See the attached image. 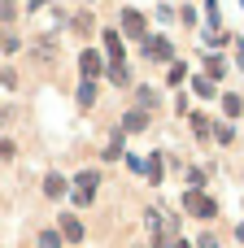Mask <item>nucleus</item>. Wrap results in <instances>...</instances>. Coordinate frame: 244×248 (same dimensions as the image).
Wrapping results in <instances>:
<instances>
[{"label":"nucleus","instance_id":"f257e3e1","mask_svg":"<svg viewBox=\"0 0 244 248\" xmlns=\"http://www.w3.org/2000/svg\"><path fill=\"white\" fill-rule=\"evenodd\" d=\"M144 231H148L153 240H162V235H179V214H166L162 205H153V209L144 214Z\"/></svg>","mask_w":244,"mask_h":248},{"label":"nucleus","instance_id":"f03ea898","mask_svg":"<svg viewBox=\"0 0 244 248\" xmlns=\"http://www.w3.org/2000/svg\"><path fill=\"white\" fill-rule=\"evenodd\" d=\"M183 209H188L192 218H201V222H214V218H218V201H214L210 192H192V187H188Z\"/></svg>","mask_w":244,"mask_h":248},{"label":"nucleus","instance_id":"7ed1b4c3","mask_svg":"<svg viewBox=\"0 0 244 248\" xmlns=\"http://www.w3.org/2000/svg\"><path fill=\"white\" fill-rule=\"evenodd\" d=\"M96 187H100V170H79L74 174V205H92Z\"/></svg>","mask_w":244,"mask_h":248},{"label":"nucleus","instance_id":"20e7f679","mask_svg":"<svg viewBox=\"0 0 244 248\" xmlns=\"http://www.w3.org/2000/svg\"><path fill=\"white\" fill-rule=\"evenodd\" d=\"M140 44H144V57H148V61H166V65L175 61V48H170L166 35H144Z\"/></svg>","mask_w":244,"mask_h":248},{"label":"nucleus","instance_id":"39448f33","mask_svg":"<svg viewBox=\"0 0 244 248\" xmlns=\"http://www.w3.org/2000/svg\"><path fill=\"white\" fill-rule=\"evenodd\" d=\"M79 70H83V78H87V83H96V78H100V74H105V57H100V52H92V48H87V52H83V57H79Z\"/></svg>","mask_w":244,"mask_h":248},{"label":"nucleus","instance_id":"423d86ee","mask_svg":"<svg viewBox=\"0 0 244 248\" xmlns=\"http://www.w3.org/2000/svg\"><path fill=\"white\" fill-rule=\"evenodd\" d=\"M148 22H144V13H135V9H122V31L131 35V39H144L148 31H144Z\"/></svg>","mask_w":244,"mask_h":248},{"label":"nucleus","instance_id":"0eeeda50","mask_svg":"<svg viewBox=\"0 0 244 248\" xmlns=\"http://www.w3.org/2000/svg\"><path fill=\"white\" fill-rule=\"evenodd\" d=\"M227 65H231V61H227L223 52H205V78L223 83V78H227Z\"/></svg>","mask_w":244,"mask_h":248},{"label":"nucleus","instance_id":"6e6552de","mask_svg":"<svg viewBox=\"0 0 244 248\" xmlns=\"http://www.w3.org/2000/svg\"><path fill=\"white\" fill-rule=\"evenodd\" d=\"M57 235H61V240H70V244H79V240H83V222H79V218H70V214H61Z\"/></svg>","mask_w":244,"mask_h":248},{"label":"nucleus","instance_id":"1a4fd4ad","mask_svg":"<svg viewBox=\"0 0 244 248\" xmlns=\"http://www.w3.org/2000/svg\"><path fill=\"white\" fill-rule=\"evenodd\" d=\"M148 126V113L144 109H127V118H122V135H135V131H144Z\"/></svg>","mask_w":244,"mask_h":248},{"label":"nucleus","instance_id":"9d476101","mask_svg":"<svg viewBox=\"0 0 244 248\" xmlns=\"http://www.w3.org/2000/svg\"><path fill=\"white\" fill-rule=\"evenodd\" d=\"M188 126H192V135H196V140H210L214 118H210V113H188Z\"/></svg>","mask_w":244,"mask_h":248},{"label":"nucleus","instance_id":"9b49d317","mask_svg":"<svg viewBox=\"0 0 244 248\" xmlns=\"http://www.w3.org/2000/svg\"><path fill=\"white\" fill-rule=\"evenodd\" d=\"M218 100H223V113H227V122H236V118L244 113V96H240V92H227V96H218Z\"/></svg>","mask_w":244,"mask_h":248},{"label":"nucleus","instance_id":"f8f14e48","mask_svg":"<svg viewBox=\"0 0 244 248\" xmlns=\"http://www.w3.org/2000/svg\"><path fill=\"white\" fill-rule=\"evenodd\" d=\"M192 92H196L201 100H218V83H214V78H205V74H201V78H192Z\"/></svg>","mask_w":244,"mask_h":248},{"label":"nucleus","instance_id":"ddd939ff","mask_svg":"<svg viewBox=\"0 0 244 248\" xmlns=\"http://www.w3.org/2000/svg\"><path fill=\"white\" fill-rule=\"evenodd\" d=\"M162 166H166V157H162V153H153V157L144 161V179H148V183H162V174H166Z\"/></svg>","mask_w":244,"mask_h":248},{"label":"nucleus","instance_id":"4468645a","mask_svg":"<svg viewBox=\"0 0 244 248\" xmlns=\"http://www.w3.org/2000/svg\"><path fill=\"white\" fill-rule=\"evenodd\" d=\"M210 170H214V166H192V170H188V187H192V192H205Z\"/></svg>","mask_w":244,"mask_h":248},{"label":"nucleus","instance_id":"2eb2a0df","mask_svg":"<svg viewBox=\"0 0 244 248\" xmlns=\"http://www.w3.org/2000/svg\"><path fill=\"white\" fill-rule=\"evenodd\" d=\"M210 140H218V144L227 148V144H236V126H231V122H214V131H210Z\"/></svg>","mask_w":244,"mask_h":248},{"label":"nucleus","instance_id":"dca6fc26","mask_svg":"<svg viewBox=\"0 0 244 248\" xmlns=\"http://www.w3.org/2000/svg\"><path fill=\"white\" fill-rule=\"evenodd\" d=\"M109 83H118V87H127V83H131V70H127V61H109Z\"/></svg>","mask_w":244,"mask_h":248},{"label":"nucleus","instance_id":"f3484780","mask_svg":"<svg viewBox=\"0 0 244 248\" xmlns=\"http://www.w3.org/2000/svg\"><path fill=\"white\" fill-rule=\"evenodd\" d=\"M44 196H52V201L65 196V174H48V179H44Z\"/></svg>","mask_w":244,"mask_h":248},{"label":"nucleus","instance_id":"a211bd4d","mask_svg":"<svg viewBox=\"0 0 244 248\" xmlns=\"http://www.w3.org/2000/svg\"><path fill=\"white\" fill-rule=\"evenodd\" d=\"M105 52H109V61H122V39H118V31H105Z\"/></svg>","mask_w":244,"mask_h":248},{"label":"nucleus","instance_id":"6ab92c4d","mask_svg":"<svg viewBox=\"0 0 244 248\" xmlns=\"http://www.w3.org/2000/svg\"><path fill=\"white\" fill-rule=\"evenodd\" d=\"M166 83H170V87L188 83V65H183V61H170V70H166Z\"/></svg>","mask_w":244,"mask_h":248},{"label":"nucleus","instance_id":"aec40b11","mask_svg":"<svg viewBox=\"0 0 244 248\" xmlns=\"http://www.w3.org/2000/svg\"><path fill=\"white\" fill-rule=\"evenodd\" d=\"M70 26H74V35H92V13H74Z\"/></svg>","mask_w":244,"mask_h":248},{"label":"nucleus","instance_id":"412c9836","mask_svg":"<svg viewBox=\"0 0 244 248\" xmlns=\"http://www.w3.org/2000/svg\"><path fill=\"white\" fill-rule=\"evenodd\" d=\"M79 105H83V109H92V105H96V83H87V78H83V87H79Z\"/></svg>","mask_w":244,"mask_h":248},{"label":"nucleus","instance_id":"4be33fe9","mask_svg":"<svg viewBox=\"0 0 244 248\" xmlns=\"http://www.w3.org/2000/svg\"><path fill=\"white\" fill-rule=\"evenodd\" d=\"M135 100H140L135 109H144V113H148V109L157 105V92H153V87H140V92H135Z\"/></svg>","mask_w":244,"mask_h":248},{"label":"nucleus","instance_id":"5701e85b","mask_svg":"<svg viewBox=\"0 0 244 248\" xmlns=\"http://www.w3.org/2000/svg\"><path fill=\"white\" fill-rule=\"evenodd\" d=\"M114 157H122V131L109 135V144H105V161H114Z\"/></svg>","mask_w":244,"mask_h":248},{"label":"nucleus","instance_id":"b1692460","mask_svg":"<svg viewBox=\"0 0 244 248\" xmlns=\"http://www.w3.org/2000/svg\"><path fill=\"white\" fill-rule=\"evenodd\" d=\"M196 248H223V244H218L214 231H201V235H196Z\"/></svg>","mask_w":244,"mask_h":248},{"label":"nucleus","instance_id":"393cba45","mask_svg":"<svg viewBox=\"0 0 244 248\" xmlns=\"http://www.w3.org/2000/svg\"><path fill=\"white\" fill-rule=\"evenodd\" d=\"M39 248H61V235H57V231H44V235H39Z\"/></svg>","mask_w":244,"mask_h":248},{"label":"nucleus","instance_id":"a878e982","mask_svg":"<svg viewBox=\"0 0 244 248\" xmlns=\"http://www.w3.org/2000/svg\"><path fill=\"white\" fill-rule=\"evenodd\" d=\"M13 48H17V39L13 35H0V52H13Z\"/></svg>","mask_w":244,"mask_h":248},{"label":"nucleus","instance_id":"bb28decb","mask_svg":"<svg viewBox=\"0 0 244 248\" xmlns=\"http://www.w3.org/2000/svg\"><path fill=\"white\" fill-rule=\"evenodd\" d=\"M231 44H236V61L244 65V39H231Z\"/></svg>","mask_w":244,"mask_h":248},{"label":"nucleus","instance_id":"cd10ccee","mask_svg":"<svg viewBox=\"0 0 244 248\" xmlns=\"http://www.w3.org/2000/svg\"><path fill=\"white\" fill-rule=\"evenodd\" d=\"M44 4H48V0H26V9H31V13H35V9H44Z\"/></svg>","mask_w":244,"mask_h":248},{"label":"nucleus","instance_id":"c85d7f7f","mask_svg":"<svg viewBox=\"0 0 244 248\" xmlns=\"http://www.w3.org/2000/svg\"><path fill=\"white\" fill-rule=\"evenodd\" d=\"M236 240H240V244H244V218H240V222H236Z\"/></svg>","mask_w":244,"mask_h":248},{"label":"nucleus","instance_id":"c756f323","mask_svg":"<svg viewBox=\"0 0 244 248\" xmlns=\"http://www.w3.org/2000/svg\"><path fill=\"white\" fill-rule=\"evenodd\" d=\"M175 248H192V244H188V240H175Z\"/></svg>","mask_w":244,"mask_h":248}]
</instances>
